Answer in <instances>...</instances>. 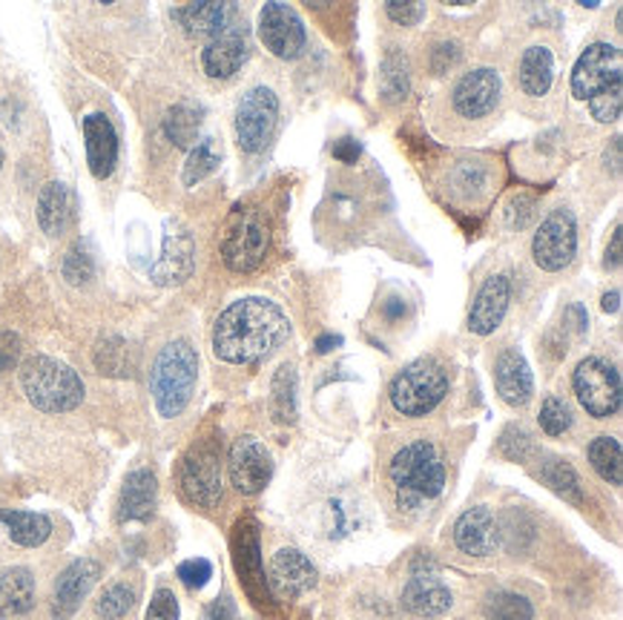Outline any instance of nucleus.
Listing matches in <instances>:
<instances>
[{"instance_id": "nucleus-31", "label": "nucleus", "mask_w": 623, "mask_h": 620, "mask_svg": "<svg viewBox=\"0 0 623 620\" xmlns=\"http://www.w3.org/2000/svg\"><path fill=\"white\" fill-rule=\"evenodd\" d=\"M589 462L601 474V480H606L610 486H621L623 482L621 442L615 437H597V440H592V446H589Z\"/></svg>"}, {"instance_id": "nucleus-14", "label": "nucleus", "mask_w": 623, "mask_h": 620, "mask_svg": "<svg viewBox=\"0 0 623 620\" xmlns=\"http://www.w3.org/2000/svg\"><path fill=\"white\" fill-rule=\"evenodd\" d=\"M228 471L242 494H259L273 477V457L257 437H239L230 448Z\"/></svg>"}, {"instance_id": "nucleus-11", "label": "nucleus", "mask_w": 623, "mask_h": 620, "mask_svg": "<svg viewBox=\"0 0 623 620\" xmlns=\"http://www.w3.org/2000/svg\"><path fill=\"white\" fill-rule=\"evenodd\" d=\"M577 253V224L575 216L569 210H554L541 221V228L532 239V256L534 264L546 273H557V270L569 268Z\"/></svg>"}, {"instance_id": "nucleus-48", "label": "nucleus", "mask_w": 623, "mask_h": 620, "mask_svg": "<svg viewBox=\"0 0 623 620\" xmlns=\"http://www.w3.org/2000/svg\"><path fill=\"white\" fill-rule=\"evenodd\" d=\"M333 159H340L342 164H356V159H360V141H353V138H340L336 144H333Z\"/></svg>"}, {"instance_id": "nucleus-50", "label": "nucleus", "mask_w": 623, "mask_h": 620, "mask_svg": "<svg viewBox=\"0 0 623 620\" xmlns=\"http://www.w3.org/2000/svg\"><path fill=\"white\" fill-rule=\"evenodd\" d=\"M532 207H534L532 199H526V196H518V199L512 201V224H514V219H518V228H523V224L532 219Z\"/></svg>"}, {"instance_id": "nucleus-8", "label": "nucleus", "mask_w": 623, "mask_h": 620, "mask_svg": "<svg viewBox=\"0 0 623 620\" xmlns=\"http://www.w3.org/2000/svg\"><path fill=\"white\" fill-rule=\"evenodd\" d=\"M617 90H623L621 49L603 41L583 49V56L572 69V96L589 103L592 98L610 96Z\"/></svg>"}, {"instance_id": "nucleus-35", "label": "nucleus", "mask_w": 623, "mask_h": 620, "mask_svg": "<svg viewBox=\"0 0 623 620\" xmlns=\"http://www.w3.org/2000/svg\"><path fill=\"white\" fill-rule=\"evenodd\" d=\"M537 477L546 482L549 489L566 497V500H575V503L581 500V486H577L575 469L566 460H561V457H543Z\"/></svg>"}, {"instance_id": "nucleus-24", "label": "nucleus", "mask_w": 623, "mask_h": 620, "mask_svg": "<svg viewBox=\"0 0 623 620\" xmlns=\"http://www.w3.org/2000/svg\"><path fill=\"white\" fill-rule=\"evenodd\" d=\"M159 500V480L153 469H135L127 474L121 500H118V520L130 523V520H150Z\"/></svg>"}, {"instance_id": "nucleus-28", "label": "nucleus", "mask_w": 623, "mask_h": 620, "mask_svg": "<svg viewBox=\"0 0 623 620\" xmlns=\"http://www.w3.org/2000/svg\"><path fill=\"white\" fill-rule=\"evenodd\" d=\"M233 12L235 9L228 7V3H188V7L175 9L173 18L193 38H215L228 27Z\"/></svg>"}, {"instance_id": "nucleus-33", "label": "nucleus", "mask_w": 623, "mask_h": 620, "mask_svg": "<svg viewBox=\"0 0 623 620\" xmlns=\"http://www.w3.org/2000/svg\"><path fill=\"white\" fill-rule=\"evenodd\" d=\"M219 161H222V152H219L215 138H204V141L190 147L188 164H184V170H181V181H184V187H195L199 181L208 179L210 172L219 167Z\"/></svg>"}, {"instance_id": "nucleus-39", "label": "nucleus", "mask_w": 623, "mask_h": 620, "mask_svg": "<svg viewBox=\"0 0 623 620\" xmlns=\"http://www.w3.org/2000/svg\"><path fill=\"white\" fill-rule=\"evenodd\" d=\"M489 181H492V172L485 170L483 164H471V161H463V164L454 170V176H451L454 190L463 196H480L485 187H489Z\"/></svg>"}, {"instance_id": "nucleus-23", "label": "nucleus", "mask_w": 623, "mask_h": 620, "mask_svg": "<svg viewBox=\"0 0 623 620\" xmlns=\"http://www.w3.org/2000/svg\"><path fill=\"white\" fill-rule=\"evenodd\" d=\"M494 386L498 393L503 397V402L520 408L532 400L534 393V379L529 371V362L523 359V353L518 348H506L494 359Z\"/></svg>"}, {"instance_id": "nucleus-10", "label": "nucleus", "mask_w": 623, "mask_h": 620, "mask_svg": "<svg viewBox=\"0 0 623 620\" xmlns=\"http://www.w3.org/2000/svg\"><path fill=\"white\" fill-rule=\"evenodd\" d=\"M279 121V98L271 87H253L235 107V138L244 152H262Z\"/></svg>"}, {"instance_id": "nucleus-52", "label": "nucleus", "mask_w": 623, "mask_h": 620, "mask_svg": "<svg viewBox=\"0 0 623 620\" xmlns=\"http://www.w3.org/2000/svg\"><path fill=\"white\" fill-rule=\"evenodd\" d=\"M601 308L606 310V313H617V310H621V290H612V293H606Z\"/></svg>"}, {"instance_id": "nucleus-27", "label": "nucleus", "mask_w": 623, "mask_h": 620, "mask_svg": "<svg viewBox=\"0 0 623 620\" xmlns=\"http://www.w3.org/2000/svg\"><path fill=\"white\" fill-rule=\"evenodd\" d=\"M518 83L523 96L543 98L554 83V56L543 43H534L523 52L518 67Z\"/></svg>"}, {"instance_id": "nucleus-20", "label": "nucleus", "mask_w": 623, "mask_h": 620, "mask_svg": "<svg viewBox=\"0 0 623 620\" xmlns=\"http://www.w3.org/2000/svg\"><path fill=\"white\" fill-rule=\"evenodd\" d=\"M454 543L471 558L494 554L500 546V526L492 511L485 506H474V509L463 511L458 523H454Z\"/></svg>"}, {"instance_id": "nucleus-45", "label": "nucleus", "mask_w": 623, "mask_h": 620, "mask_svg": "<svg viewBox=\"0 0 623 620\" xmlns=\"http://www.w3.org/2000/svg\"><path fill=\"white\" fill-rule=\"evenodd\" d=\"M385 14H389L391 21L400 23V27H416V23L425 18V3H400V0H391L385 3Z\"/></svg>"}, {"instance_id": "nucleus-40", "label": "nucleus", "mask_w": 623, "mask_h": 620, "mask_svg": "<svg viewBox=\"0 0 623 620\" xmlns=\"http://www.w3.org/2000/svg\"><path fill=\"white\" fill-rule=\"evenodd\" d=\"M96 366L101 373H112V377H118V373H127V348L124 342L118 337H107L98 342L96 348Z\"/></svg>"}, {"instance_id": "nucleus-38", "label": "nucleus", "mask_w": 623, "mask_h": 620, "mask_svg": "<svg viewBox=\"0 0 623 620\" xmlns=\"http://www.w3.org/2000/svg\"><path fill=\"white\" fill-rule=\"evenodd\" d=\"M61 273L63 279L70 284H87L96 276V256L90 250V241H76L67 256H63V264H61Z\"/></svg>"}, {"instance_id": "nucleus-54", "label": "nucleus", "mask_w": 623, "mask_h": 620, "mask_svg": "<svg viewBox=\"0 0 623 620\" xmlns=\"http://www.w3.org/2000/svg\"><path fill=\"white\" fill-rule=\"evenodd\" d=\"M612 172H621V138H612Z\"/></svg>"}, {"instance_id": "nucleus-16", "label": "nucleus", "mask_w": 623, "mask_h": 620, "mask_svg": "<svg viewBox=\"0 0 623 620\" xmlns=\"http://www.w3.org/2000/svg\"><path fill=\"white\" fill-rule=\"evenodd\" d=\"M316 566L297 549H279L268 563V586L277 598L293 600L316 586Z\"/></svg>"}, {"instance_id": "nucleus-26", "label": "nucleus", "mask_w": 623, "mask_h": 620, "mask_svg": "<svg viewBox=\"0 0 623 620\" xmlns=\"http://www.w3.org/2000/svg\"><path fill=\"white\" fill-rule=\"evenodd\" d=\"M76 216V204H72L70 187L63 181H49L41 187L38 196V224L47 236H61L72 224Z\"/></svg>"}, {"instance_id": "nucleus-1", "label": "nucleus", "mask_w": 623, "mask_h": 620, "mask_svg": "<svg viewBox=\"0 0 623 620\" xmlns=\"http://www.w3.org/2000/svg\"><path fill=\"white\" fill-rule=\"evenodd\" d=\"M291 333V322L277 302L248 297L228 304L213 324V353L228 366H257Z\"/></svg>"}, {"instance_id": "nucleus-36", "label": "nucleus", "mask_w": 623, "mask_h": 620, "mask_svg": "<svg viewBox=\"0 0 623 620\" xmlns=\"http://www.w3.org/2000/svg\"><path fill=\"white\" fill-rule=\"evenodd\" d=\"M135 600H139L135 589L130 583H124V580H118V583L107 586L104 592L98 594L96 614L104 620H121L132 612Z\"/></svg>"}, {"instance_id": "nucleus-25", "label": "nucleus", "mask_w": 623, "mask_h": 620, "mask_svg": "<svg viewBox=\"0 0 623 620\" xmlns=\"http://www.w3.org/2000/svg\"><path fill=\"white\" fill-rule=\"evenodd\" d=\"M36 607V574L12 566L0 572V620H14L32 612Z\"/></svg>"}, {"instance_id": "nucleus-12", "label": "nucleus", "mask_w": 623, "mask_h": 620, "mask_svg": "<svg viewBox=\"0 0 623 620\" xmlns=\"http://www.w3.org/2000/svg\"><path fill=\"white\" fill-rule=\"evenodd\" d=\"M259 38H262L264 49H271L273 56L282 61H293L305 52L308 32L297 9L288 3H264L259 12Z\"/></svg>"}, {"instance_id": "nucleus-7", "label": "nucleus", "mask_w": 623, "mask_h": 620, "mask_svg": "<svg viewBox=\"0 0 623 620\" xmlns=\"http://www.w3.org/2000/svg\"><path fill=\"white\" fill-rule=\"evenodd\" d=\"M572 388H575L577 402L595 420H610V417H615L621 411V373L606 359L586 357L583 362H577L575 373H572Z\"/></svg>"}, {"instance_id": "nucleus-53", "label": "nucleus", "mask_w": 623, "mask_h": 620, "mask_svg": "<svg viewBox=\"0 0 623 620\" xmlns=\"http://www.w3.org/2000/svg\"><path fill=\"white\" fill-rule=\"evenodd\" d=\"M230 612H233V607H230V600L222 598L219 603L213 607V620H228Z\"/></svg>"}, {"instance_id": "nucleus-15", "label": "nucleus", "mask_w": 623, "mask_h": 620, "mask_svg": "<svg viewBox=\"0 0 623 620\" xmlns=\"http://www.w3.org/2000/svg\"><path fill=\"white\" fill-rule=\"evenodd\" d=\"M500 101V72L492 67H478L465 72L451 92L454 112L463 118H485Z\"/></svg>"}, {"instance_id": "nucleus-22", "label": "nucleus", "mask_w": 623, "mask_h": 620, "mask_svg": "<svg viewBox=\"0 0 623 620\" xmlns=\"http://www.w3.org/2000/svg\"><path fill=\"white\" fill-rule=\"evenodd\" d=\"M509 299H512L509 276L498 273L492 279H485V284L480 288L478 299H474L469 310V331L478 333V337H489V333L498 331V324L506 317Z\"/></svg>"}, {"instance_id": "nucleus-4", "label": "nucleus", "mask_w": 623, "mask_h": 620, "mask_svg": "<svg viewBox=\"0 0 623 620\" xmlns=\"http://www.w3.org/2000/svg\"><path fill=\"white\" fill-rule=\"evenodd\" d=\"M21 391L43 413L76 411L83 402L81 377L70 366H63L61 359L43 357V353L23 359Z\"/></svg>"}, {"instance_id": "nucleus-37", "label": "nucleus", "mask_w": 623, "mask_h": 620, "mask_svg": "<svg viewBox=\"0 0 623 620\" xmlns=\"http://www.w3.org/2000/svg\"><path fill=\"white\" fill-rule=\"evenodd\" d=\"M485 620H532L534 609L523 594L518 592H494L483 603Z\"/></svg>"}, {"instance_id": "nucleus-29", "label": "nucleus", "mask_w": 623, "mask_h": 620, "mask_svg": "<svg viewBox=\"0 0 623 620\" xmlns=\"http://www.w3.org/2000/svg\"><path fill=\"white\" fill-rule=\"evenodd\" d=\"M0 526H7L9 538L23 549H38L52 534V520L38 511H18V509H0Z\"/></svg>"}, {"instance_id": "nucleus-5", "label": "nucleus", "mask_w": 623, "mask_h": 620, "mask_svg": "<svg viewBox=\"0 0 623 620\" xmlns=\"http://www.w3.org/2000/svg\"><path fill=\"white\" fill-rule=\"evenodd\" d=\"M391 406L402 417H425L449 393V373L436 359H416L391 382Z\"/></svg>"}, {"instance_id": "nucleus-17", "label": "nucleus", "mask_w": 623, "mask_h": 620, "mask_svg": "<svg viewBox=\"0 0 623 620\" xmlns=\"http://www.w3.org/2000/svg\"><path fill=\"white\" fill-rule=\"evenodd\" d=\"M195 268V241L184 228L173 224L164 233L161 256L150 264V279L155 284H181Z\"/></svg>"}, {"instance_id": "nucleus-21", "label": "nucleus", "mask_w": 623, "mask_h": 620, "mask_svg": "<svg viewBox=\"0 0 623 620\" xmlns=\"http://www.w3.org/2000/svg\"><path fill=\"white\" fill-rule=\"evenodd\" d=\"M83 141H87V164L98 181L110 179L118 164V136L104 112H90L83 118Z\"/></svg>"}, {"instance_id": "nucleus-34", "label": "nucleus", "mask_w": 623, "mask_h": 620, "mask_svg": "<svg viewBox=\"0 0 623 620\" xmlns=\"http://www.w3.org/2000/svg\"><path fill=\"white\" fill-rule=\"evenodd\" d=\"M273 420L277 422H293L297 420V373L291 366H282L273 377Z\"/></svg>"}, {"instance_id": "nucleus-2", "label": "nucleus", "mask_w": 623, "mask_h": 620, "mask_svg": "<svg viewBox=\"0 0 623 620\" xmlns=\"http://www.w3.org/2000/svg\"><path fill=\"white\" fill-rule=\"evenodd\" d=\"M396 506L402 511L423 509L434 503L445 489V462L431 440H414L402 446L389 466Z\"/></svg>"}, {"instance_id": "nucleus-6", "label": "nucleus", "mask_w": 623, "mask_h": 620, "mask_svg": "<svg viewBox=\"0 0 623 620\" xmlns=\"http://www.w3.org/2000/svg\"><path fill=\"white\" fill-rule=\"evenodd\" d=\"M271 250V228L257 207H235L222 236V259L233 273H250Z\"/></svg>"}, {"instance_id": "nucleus-55", "label": "nucleus", "mask_w": 623, "mask_h": 620, "mask_svg": "<svg viewBox=\"0 0 623 620\" xmlns=\"http://www.w3.org/2000/svg\"><path fill=\"white\" fill-rule=\"evenodd\" d=\"M340 342H342L340 337H322L316 342V348H319V353H328V351H333V348H336Z\"/></svg>"}, {"instance_id": "nucleus-41", "label": "nucleus", "mask_w": 623, "mask_h": 620, "mask_svg": "<svg viewBox=\"0 0 623 620\" xmlns=\"http://www.w3.org/2000/svg\"><path fill=\"white\" fill-rule=\"evenodd\" d=\"M541 428L549 437H561L572 428V411L561 397H546L541 408Z\"/></svg>"}, {"instance_id": "nucleus-9", "label": "nucleus", "mask_w": 623, "mask_h": 620, "mask_svg": "<svg viewBox=\"0 0 623 620\" xmlns=\"http://www.w3.org/2000/svg\"><path fill=\"white\" fill-rule=\"evenodd\" d=\"M179 489L188 503L213 509L222 500V460L213 442H199L179 466Z\"/></svg>"}, {"instance_id": "nucleus-19", "label": "nucleus", "mask_w": 623, "mask_h": 620, "mask_svg": "<svg viewBox=\"0 0 623 620\" xmlns=\"http://www.w3.org/2000/svg\"><path fill=\"white\" fill-rule=\"evenodd\" d=\"M454 603L451 589L440 580L436 569H414L409 586L402 589V609H409L416 618H440L445 614Z\"/></svg>"}, {"instance_id": "nucleus-42", "label": "nucleus", "mask_w": 623, "mask_h": 620, "mask_svg": "<svg viewBox=\"0 0 623 620\" xmlns=\"http://www.w3.org/2000/svg\"><path fill=\"white\" fill-rule=\"evenodd\" d=\"M529 448H532V440H529L526 431L518 426H509L506 431H503V437H500V454L514 462L526 460Z\"/></svg>"}, {"instance_id": "nucleus-51", "label": "nucleus", "mask_w": 623, "mask_h": 620, "mask_svg": "<svg viewBox=\"0 0 623 620\" xmlns=\"http://www.w3.org/2000/svg\"><path fill=\"white\" fill-rule=\"evenodd\" d=\"M382 310H385V317L400 319L402 313H405V302H402V299H389V302L382 304Z\"/></svg>"}, {"instance_id": "nucleus-46", "label": "nucleus", "mask_w": 623, "mask_h": 620, "mask_svg": "<svg viewBox=\"0 0 623 620\" xmlns=\"http://www.w3.org/2000/svg\"><path fill=\"white\" fill-rule=\"evenodd\" d=\"M21 359V337L12 331L0 333V377L7 371H12Z\"/></svg>"}, {"instance_id": "nucleus-18", "label": "nucleus", "mask_w": 623, "mask_h": 620, "mask_svg": "<svg viewBox=\"0 0 623 620\" xmlns=\"http://www.w3.org/2000/svg\"><path fill=\"white\" fill-rule=\"evenodd\" d=\"M98 578H101V566L96 560H72L56 580V592H52V614H56V620L72 618L78 607H81V600L92 592Z\"/></svg>"}, {"instance_id": "nucleus-49", "label": "nucleus", "mask_w": 623, "mask_h": 620, "mask_svg": "<svg viewBox=\"0 0 623 620\" xmlns=\"http://www.w3.org/2000/svg\"><path fill=\"white\" fill-rule=\"evenodd\" d=\"M621 256H623V230H621V224H617L615 233H612L610 250H606V268H612V270L621 268Z\"/></svg>"}, {"instance_id": "nucleus-56", "label": "nucleus", "mask_w": 623, "mask_h": 620, "mask_svg": "<svg viewBox=\"0 0 623 620\" xmlns=\"http://www.w3.org/2000/svg\"><path fill=\"white\" fill-rule=\"evenodd\" d=\"M0 167H3V147H0Z\"/></svg>"}, {"instance_id": "nucleus-43", "label": "nucleus", "mask_w": 623, "mask_h": 620, "mask_svg": "<svg viewBox=\"0 0 623 620\" xmlns=\"http://www.w3.org/2000/svg\"><path fill=\"white\" fill-rule=\"evenodd\" d=\"M179 598L173 594V589L161 586L159 592L150 600V609H147V620H179Z\"/></svg>"}, {"instance_id": "nucleus-44", "label": "nucleus", "mask_w": 623, "mask_h": 620, "mask_svg": "<svg viewBox=\"0 0 623 620\" xmlns=\"http://www.w3.org/2000/svg\"><path fill=\"white\" fill-rule=\"evenodd\" d=\"M210 578H213V566H210V560L204 558L184 560V563L179 566V580L188 586V589H201Z\"/></svg>"}, {"instance_id": "nucleus-30", "label": "nucleus", "mask_w": 623, "mask_h": 620, "mask_svg": "<svg viewBox=\"0 0 623 620\" xmlns=\"http://www.w3.org/2000/svg\"><path fill=\"white\" fill-rule=\"evenodd\" d=\"M201 110L199 103L193 101H179L173 103L164 116V136L173 141L175 147L181 150H188V147L195 144V136H199V127H201Z\"/></svg>"}, {"instance_id": "nucleus-3", "label": "nucleus", "mask_w": 623, "mask_h": 620, "mask_svg": "<svg viewBox=\"0 0 623 620\" xmlns=\"http://www.w3.org/2000/svg\"><path fill=\"white\" fill-rule=\"evenodd\" d=\"M199 382V353L188 339L161 344L150 366V393L161 420H175L190 406Z\"/></svg>"}, {"instance_id": "nucleus-32", "label": "nucleus", "mask_w": 623, "mask_h": 620, "mask_svg": "<svg viewBox=\"0 0 623 620\" xmlns=\"http://www.w3.org/2000/svg\"><path fill=\"white\" fill-rule=\"evenodd\" d=\"M380 87L382 98L389 103H400L409 96V61H405V56H402L400 49H391L389 56H385V61H382Z\"/></svg>"}, {"instance_id": "nucleus-13", "label": "nucleus", "mask_w": 623, "mask_h": 620, "mask_svg": "<svg viewBox=\"0 0 623 620\" xmlns=\"http://www.w3.org/2000/svg\"><path fill=\"white\" fill-rule=\"evenodd\" d=\"M250 56V34L239 14H230L228 27L210 38V43L201 52V67L210 78H230L235 76L242 63Z\"/></svg>"}, {"instance_id": "nucleus-47", "label": "nucleus", "mask_w": 623, "mask_h": 620, "mask_svg": "<svg viewBox=\"0 0 623 620\" xmlns=\"http://www.w3.org/2000/svg\"><path fill=\"white\" fill-rule=\"evenodd\" d=\"M460 61V47L458 43H440V47L431 49V69L434 76H443L451 67H458Z\"/></svg>"}]
</instances>
